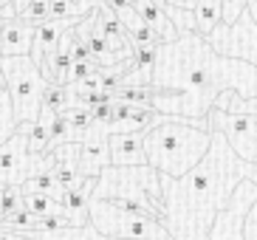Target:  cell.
<instances>
[{
	"mask_svg": "<svg viewBox=\"0 0 257 240\" xmlns=\"http://www.w3.org/2000/svg\"><path fill=\"white\" fill-rule=\"evenodd\" d=\"M144 85L153 88L150 107L156 113L206 128V110L220 90L257 99V65L218 54L201 34H178L173 43L159 45Z\"/></svg>",
	"mask_w": 257,
	"mask_h": 240,
	"instance_id": "6da1fadb",
	"label": "cell"
},
{
	"mask_svg": "<svg viewBox=\"0 0 257 240\" xmlns=\"http://www.w3.org/2000/svg\"><path fill=\"white\" fill-rule=\"evenodd\" d=\"M243 161L232 153L226 139L212 133L206 156L181 178L159 175L161 181V223L170 240H206L209 226L234 187L246 178Z\"/></svg>",
	"mask_w": 257,
	"mask_h": 240,
	"instance_id": "7a4b0ae2",
	"label": "cell"
},
{
	"mask_svg": "<svg viewBox=\"0 0 257 240\" xmlns=\"http://www.w3.org/2000/svg\"><path fill=\"white\" fill-rule=\"evenodd\" d=\"M212 130L198 128L181 116H167L161 125L144 130V161L159 175L181 178L206 156Z\"/></svg>",
	"mask_w": 257,
	"mask_h": 240,
	"instance_id": "3957f363",
	"label": "cell"
},
{
	"mask_svg": "<svg viewBox=\"0 0 257 240\" xmlns=\"http://www.w3.org/2000/svg\"><path fill=\"white\" fill-rule=\"evenodd\" d=\"M91 198L93 201H116L127 209L150 215L156 220H161V215H164L161 212V181L150 164H139V167L107 164L96 175Z\"/></svg>",
	"mask_w": 257,
	"mask_h": 240,
	"instance_id": "277c9868",
	"label": "cell"
},
{
	"mask_svg": "<svg viewBox=\"0 0 257 240\" xmlns=\"http://www.w3.org/2000/svg\"><path fill=\"white\" fill-rule=\"evenodd\" d=\"M0 79L6 85L9 102H12V116L15 122H37L43 110V93L48 82L43 79L37 62L26 57H0Z\"/></svg>",
	"mask_w": 257,
	"mask_h": 240,
	"instance_id": "5b68a950",
	"label": "cell"
},
{
	"mask_svg": "<svg viewBox=\"0 0 257 240\" xmlns=\"http://www.w3.org/2000/svg\"><path fill=\"white\" fill-rule=\"evenodd\" d=\"M88 223L96 232L116 240H170L161 220L142 215V212H133L116 201L88 198Z\"/></svg>",
	"mask_w": 257,
	"mask_h": 240,
	"instance_id": "8992f818",
	"label": "cell"
},
{
	"mask_svg": "<svg viewBox=\"0 0 257 240\" xmlns=\"http://www.w3.org/2000/svg\"><path fill=\"white\" fill-rule=\"evenodd\" d=\"M34 122H20L15 133L0 144V187L3 184H23L34 173L51 170V153H29V130Z\"/></svg>",
	"mask_w": 257,
	"mask_h": 240,
	"instance_id": "52a82bcc",
	"label": "cell"
},
{
	"mask_svg": "<svg viewBox=\"0 0 257 240\" xmlns=\"http://www.w3.org/2000/svg\"><path fill=\"white\" fill-rule=\"evenodd\" d=\"M206 130L220 133L243 164H257V119L246 113H226L218 107L206 110Z\"/></svg>",
	"mask_w": 257,
	"mask_h": 240,
	"instance_id": "ba28073f",
	"label": "cell"
},
{
	"mask_svg": "<svg viewBox=\"0 0 257 240\" xmlns=\"http://www.w3.org/2000/svg\"><path fill=\"white\" fill-rule=\"evenodd\" d=\"M254 201H257V184L251 178H243L234 187L226 206L215 215L206 240H243V218H246V212Z\"/></svg>",
	"mask_w": 257,
	"mask_h": 240,
	"instance_id": "9c48e42d",
	"label": "cell"
},
{
	"mask_svg": "<svg viewBox=\"0 0 257 240\" xmlns=\"http://www.w3.org/2000/svg\"><path fill=\"white\" fill-rule=\"evenodd\" d=\"M206 43L223 57H237L246 62H257V23H251L246 15L237 17L232 26H215Z\"/></svg>",
	"mask_w": 257,
	"mask_h": 240,
	"instance_id": "30bf717a",
	"label": "cell"
},
{
	"mask_svg": "<svg viewBox=\"0 0 257 240\" xmlns=\"http://www.w3.org/2000/svg\"><path fill=\"white\" fill-rule=\"evenodd\" d=\"M79 147V175L82 178H96L107 164H110V153H107V136L96 133V130H85L82 142H76Z\"/></svg>",
	"mask_w": 257,
	"mask_h": 240,
	"instance_id": "8fae6325",
	"label": "cell"
},
{
	"mask_svg": "<svg viewBox=\"0 0 257 240\" xmlns=\"http://www.w3.org/2000/svg\"><path fill=\"white\" fill-rule=\"evenodd\" d=\"M107 153L113 167H139L144 161V130L136 133H110L107 136Z\"/></svg>",
	"mask_w": 257,
	"mask_h": 240,
	"instance_id": "7c38bea8",
	"label": "cell"
},
{
	"mask_svg": "<svg viewBox=\"0 0 257 240\" xmlns=\"http://www.w3.org/2000/svg\"><path fill=\"white\" fill-rule=\"evenodd\" d=\"M51 153V173L62 184V189H79L82 187V175H79V147L76 142L57 144Z\"/></svg>",
	"mask_w": 257,
	"mask_h": 240,
	"instance_id": "4fadbf2b",
	"label": "cell"
},
{
	"mask_svg": "<svg viewBox=\"0 0 257 240\" xmlns=\"http://www.w3.org/2000/svg\"><path fill=\"white\" fill-rule=\"evenodd\" d=\"M34 23H26L20 17L0 23V57H26L31 51L34 40Z\"/></svg>",
	"mask_w": 257,
	"mask_h": 240,
	"instance_id": "5bb4252c",
	"label": "cell"
},
{
	"mask_svg": "<svg viewBox=\"0 0 257 240\" xmlns=\"http://www.w3.org/2000/svg\"><path fill=\"white\" fill-rule=\"evenodd\" d=\"M82 20V17H79ZM79 20H74V17H65V20H54V17H46L43 23H37V29H34V40H31V51L29 57L34 62L43 60V54L54 51V45H57V40H60V34L65 29H74Z\"/></svg>",
	"mask_w": 257,
	"mask_h": 240,
	"instance_id": "9a60e30c",
	"label": "cell"
},
{
	"mask_svg": "<svg viewBox=\"0 0 257 240\" xmlns=\"http://www.w3.org/2000/svg\"><path fill=\"white\" fill-rule=\"evenodd\" d=\"M130 6H133V12L142 17L144 26H150V29L156 31V37H159L161 43H173V40L178 37L175 29H173V23H170V17L164 15V9H161L156 0H133Z\"/></svg>",
	"mask_w": 257,
	"mask_h": 240,
	"instance_id": "2e32d148",
	"label": "cell"
},
{
	"mask_svg": "<svg viewBox=\"0 0 257 240\" xmlns=\"http://www.w3.org/2000/svg\"><path fill=\"white\" fill-rule=\"evenodd\" d=\"M23 237H29V240H116V237H107V234L96 232L91 223L65 226V229H54V232H23Z\"/></svg>",
	"mask_w": 257,
	"mask_h": 240,
	"instance_id": "e0dca14e",
	"label": "cell"
},
{
	"mask_svg": "<svg viewBox=\"0 0 257 240\" xmlns=\"http://www.w3.org/2000/svg\"><path fill=\"white\" fill-rule=\"evenodd\" d=\"M60 212L68 218L71 226L88 223V195H85L82 189H62Z\"/></svg>",
	"mask_w": 257,
	"mask_h": 240,
	"instance_id": "ac0fdd59",
	"label": "cell"
},
{
	"mask_svg": "<svg viewBox=\"0 0 257 240\" xmlns=\"http://www.w3.org/2000/svg\"><path fill=\"white\" fill-rule=\"evenodd\" d=\"M20 189H23V192H40V195H48V198H54V201H60V195H62V184L54 178L51 170L34 173L31 178H26L23 184H20Z\"/></svg>",
	"mask_w": 257,
	"mask_h": 240,
	"instance_id": "d6986e66",
	"label": "cell"
},
{
	"mask_svg": "<svg viewBox=\"0 0 257 240\" xmlns=\"http://www.w3.org/2000/svg\"><path fill=\"white\" fill-rule=\"evenodd\" d=\"M192 15H195L198 34L201 37H209L212 29L220 23V3L218 0H198L195 9H192Z\"/></svg>",
	"mask_w": 257,
	"mask_h": 240,
	"instance_id": "ffe728a7",
	"label": "cell"
},
{
	"mask_svg": "<svg viewBox=\"0 0 257 240\" xmlns=\"http://www.w3.org/2000/svg\"><path fill=\"white\" fill-rule=\"evenodd\" d=\"M254 65H257V62H254ZM212 107L226 110V113H246V116H257V99H240L234 90H220Z\"/></svg>",
	"mask_w": 257,
	"mask_h": 240,
	"instance_id": "44dd1931",
	"label": "cell"
},
{
	"mask_svg": "<svg viewBox=\"0 0 257 240\" xmlns=\"http://www.w3.org/2000/svg\"><path fill=\"white\" fill-rule=\"evenodd\" d=\"M161 9H164V15L170 17L175 34H198L195 15H192V12H187V9H175V6H170V3H161Z\"/></svg>",
	"mask_w": 257,
	"mask_h": 240,
	"instance_id": "7402d4cb",
	"label": "cell"
},
{
	"mask_svg": "<svg viewBox=\"0 0 257 240\" xmlns=\"http://www.w3.org/2000/svg\"><path fill=\"white\" fill-rule=\"evenodd\" d=\"M46 147H48V113L40 110L37 122L29 130V153L40 156V153H46Z\"/></svg>",
	"mask_w": 257,
	"mask_h": 240,
	"instance_id": "603a6c76",
	"label": "cell"
},
{
	"mask_svg": "<svg viewBox=\"0 0 257 240\" xmlns=\"http://www.w3.org/2000/svg\"><path fill=\"white\" fill-rule=\"evenodd\" d=\"M71 107V93L65 85H48L43 93V110L48 113H62Z\"/></svg>",
	"mask_w": 257,
	"mask_h": 240,
	"instance_id": "cb8c5ba5",
	"label": "cell"
},
{
	"mask_svg": "<svg viewBox=\"0 0 257 240\" xmlns=\"http://www.w3.org/2000/svg\"><path fill=\"white\" fill-rule=\"evenodd\" d=\"M26 212L31 215H51V212H60V201H54L48 195H40V192H23V203H20Z\"/></svg>",
	"mask_w": 257,
	"mask_h": 240,
	"instance_id": "d4e9b609",
	"label": "cell"
},
{
	"mask_svg": "<svg viewBox=\"0 0 257 240\" xmlns=\"http://www.w3.org/2000/svg\"><path fill=\"white\" fill-rule=\"evenodd\" d=\"M15 128H17V122H15V116H12V102H9L6 85L0 79V144L15 133Z\"/></svg>",
	"mask_w": 257,
	"mask_h": 240,
	"instance_id": "484cf974",
	"label": "cell"
},
{
	"mask_svg": "<svg viewBox=\"0 0 257 240\" xmlns=\"http://www.w3.org/2000/svg\"><path fill=\"white\" fill-rule=\"evenodd\" d=\"M20 203H23V189H20V184H3L0 187V212H3V218H6L9 212L20 209Z\"/></svg>",
	"mask_w": 257,
	"mask_h": 240,
	"instance_id": "4316f807",
	"label": "cell"
},
{
	"mask_svg": "<svg viewBox=\"0 0 257 240\" xmlns=\"http://www.w3.org/2000/svg\"><path fill=\"white\" fill-rule=\"evenodd\" d=\"M68 218L62 212H51V215H34V229L31 232H54V229H65Z\"/></svg>",
	"mask_w": 257,
	"mask_h": 240,
	"instance_id": "83f0119b",
	"label": "cell"
},
{
	"mask_svg": "<svg viewBox=\"0 0 257 240\" xmlns=\"http://www.w3.org/2000/svg\"><path fill=\"white\" fill-rule=\"evenodd\" d=\"M17 17H20V20H26V23H34V26H37V23H43L48 17V0H29V6H26Z\"/></svg>",
	"mask_w": 257,
	"mask_h": 240,
	"instance_id": "f1b7e54d",
	"label": "cell"
},
{
	"mask_svg": "<svg viewBox=\"0 0 257 240\" xmlns=\"http://www.w3.org/2000/svg\"><path fill=\"white\" fill-rule=\"evenodd\" d=\"M220 3V26H232L246 9V0H218Z\"/></svg>",
	"mask_w": 257,
	"mask_h": 240,
	"instance_id": "f546056e",
	"label": "cell"
},
{
	"mask_svg": "<svg viewBox=\"0 0 257 240\" xmlns=\"http://www.w3.org/2000/svg\"><path fill=\"white\" fill-rule=\"evenodd\" d=\"M243 240H257V201L249 206L243 218Z\"/></svg>",
	"mask_w": 257,
	"mask_h": 240,
	"instance_id": "4dcf8cb0",
	"label": "cell"
},
{
	"mask_svg": "<svg viewBox=\"0 0 257 240\" xmlns=\"http://www.w3.org/2000/svg\"><path fill=\"white\" fill-rule=\"evenodd\" d=\"M91 71H96L93 65H88V62H71L68 68V76H65V85L71 82H79V79H85V76L91 74Z\"/></svg>",
	"mask_w": 257,
	"mask_h": 240,
	"instance_id": "1f68e13d",
	"label": "cell"
},
{
	"mask_svg": "<svg viewBox=\"0 0 257 240\" xmlns=\"http://www.w3.org/2000/svg\"><path fill=\"white\" fill-rule=\"evenodd\" d=\"M167 3H170V6H175V9H187V12H192L198 0H167Z\"/></svg>",
	"mask_w": 257,
	"mask_h": 240,
	"instance_id": "d6a6232c",
	"label": "cell"
},
{
	"mask_svg": "<svg viewBox=\"0 0 257 240\" xmlns=\"http://www.w3.org/2000/svg\"><path fill=\"white\" fill-rule=\"evenodd\" d=\"M243 173H246V178H251L257 184V164H246L243 167Z\"/></svg>",
	"mask_w": 257,
	"mask_h": 240,
	"instance_id": "836d02e7",
	"label": "cell"
},
{
	"mask_svg": "<svg viewBox=\"0 0 257 240\" xmlns=\"http://www.w3.org/2000/svg\"><path fill=\"white\" fill-rule=\"evenodd\" d=\"M3 237H6V234H3V232H0V240H3Z\"/></svg>",
	"mask_w": 257,
	"mask_h": 240,
	"instance_id": "e575fe53",
	"label": "cell"
},
{
	"mask_svg": "<svg viewBox=\"0 0 257 240\" xmlns=\"http://www.w3.org/2000/svg\"><path fill=\"white\" fill-rule=\"evenodd\" d=\"M0 218H3V212H0Z\"/></svg>",
	"mask_w": 257,
	"mask_h": 240,
	"instance_id": "d590c367",
	"label": "cell"
},
{
	"mask_svg": "<svg viewBox=\"0 0 257 240\" xmlns=\"http://www.w3.org/2000/svg\"><path fill=\"white\" fill-rule=\"evenodd\" d=\"M0 23H3V20H0Z\"/></svg>",
	"mask_w": 257,
	"mask_h": 240,
	"instance_id": "8d00e7d4",
	"label": "cell"
}]
</instances>
